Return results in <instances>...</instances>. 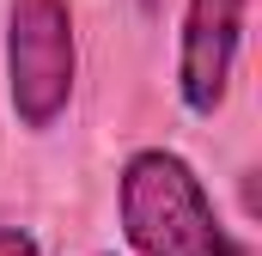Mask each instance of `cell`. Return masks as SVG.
Listing matches in <instances>:
<instances>
[{"instance_id":"6da1fadb","label":"cell","mask_w":262,"mask_h":256,"mask_svg":"<svg viewBox=\"0 0 262 256\" xmlns=\"http://www.w3.org/2000/svg\"><path fill=\"white\" fill-rule=\"evenodd\" d=\"M122 238L140 256H250L213 214L195 165L171 146H140L116 183Z\"/></svg>"},{"instance_id":"7a4b0ae2","label":"cell","mask_w":262,"mask_h":256,"mask_svg":"<svg viewBox=\"0 0 262 256\" xmlns=\"http://www.w3.org/2000/svg\"><path fill=\"white\" fill-rule=\"evenodd\" d=\"M73 6L67 0H12L6 12V92L25 128H55L73 98Z\"/></svg>"},{"instance_id":"3957f363","label":"cell","mask_w":262,"mask_h":256,"mask_svg":"<svg viewBox=\"0 0 262 256\" xmlns=\"http://www.w3.org/2000/svg\"><path fill=\"white\" fill-rule=\"evenodd\" d=\"M244 6L250 0H189L183 6V43H177V92L195 116L226 104L238 43H244Z\"/></svg>"},{"instance_id":"277c9868","label":"cell","mask_w":262,"mask_h":256,"mask_svg":"<svg viewBox=\"0 0 262 256\" xmlns=\"http://www.w3.org/2000/svg\"><path fill=\"white\" fill-rule=\"evenodd\" d=\"M0 256H43V250H37V238H31V232L0 226Z\"/></svg>"},{"instance_id":"5b68a950","label":"cell","mask_w":262,"mask_h":256,"mask_svg":"<svg viewBox=\"0 0 262 256\" xmlns=\"http://www.w3.org/2000/svg\"><path fill=\"white\" fill-rule=\"evenodd\" d=\"M140 6H146V12H159V0H140Z\"/></svg>"}]
</instances>
